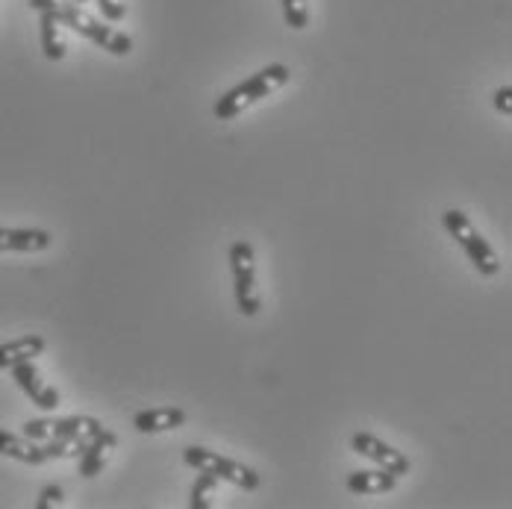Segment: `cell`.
<instances>
[{
  "label": "cell",
  "mask_w": 512,
  "mask_h": 509,
  "mask_svg": "<svg viewBox=\"0 0 512 509\" xmlns=\"http://www.w3.org/2000/svg\"><path fill=\"white\" fill-rule=\"evenodd\" d=\"M292 80V71H289V65H283V62H274V65H265L262 71H256L254 77H248L245 83H239L236 89H230V92H224L218 103H215V118L218 121H233L245 106H251V103L262 101V98H268V95H274L277 89H283L286 83Z\"/></svg>",
  "instance_id": "6da1fadb"
},
{
  "label": "cell",
  "mask_w": 512,
  "mask_h": 509,
  "mask_svg": "<svg viewBox=\"0 0 512 509\" xmlns=\"http://www.w3.org/2000/svg\"><path fill=\"white\" fill-rule=\"evenodd\" d=\"M48 12H53V18H56L59 27H71L77 36L95 42L98 48L109 51L112 56H127V53L133 51V39L127 33L103 24L101 18L89 15L83 6H59V9H48Z\"/></svg>",
  "instance_id": "7a4b0ae2"
},
{
  "label": "cell",
  "mask_w": 512,
  "mask_h": 509,
  "mask_svg": "<svg viewBox=\"0 0 512 509\" xmlns=\"http://www.w3.org/2000/svg\"><path fill=\"white\" fill-rule=\"evenodd\" d=\"M442 224H445V230L451 233V239H457V245L468 254L471 265H474L483 277H495V274L501 271V259H498V254H495L492 245L474 230V224L468 221V215H465L462 209H448V212L442 215Z\"/></svg>",
  "instance_id": "3957f363"
},
{
  "label": "cell",
  "mask_w": 512,
  "mask_h": 509,
  "mask_svg": "<svg viewBox=\"0 0 512 509\" xmlns=\"http://www.w3.org/2000/svg\"><path fill=\"white\" fill-rule=\"evenodd\" d=\"M183 462L189 468H195L198 474H212V477H218L224 483H233V486H239L245 492H256L259 489V474H256L251 465H242L236 459L221 457L215 451H206V448L192 445V448H186Z\"/></svg>",
  "instance_id": "277c9868"
},
{
  "label": "cell",
  "mask_w": 512,
  "mask_h": 509,
  "mask_svg": "<svg viewBox=\"0 0 512 509\" xmlns=\"http://www.w3.org/2000/svg\"><path fill=\"white\" fill-rule=\"evenodd\" d=\"M230 268H233V289H236V309L245 318H254L259 312V292H256V254L254 245L239 239L230 245Z\"/></svg>",
  "instance_id": "5b68a950"
},
{
  "label": "cell",
  "mask_w": 512,
  "mask_h": 509,
  "mask_svg": "<svg viewBox=\"0 0 512 509\" xmlns=\"http://www.w3.org/2000/svg\"><path fill=\"white\" fill-rule=\"evenodd\" d=\"M351 448H354V454L377 462L383 471H389V474H395V477L410 474V459L404 457L401 451H395L392 445H386L383 439H377L374 433H354Z\"/></svg>",
  "instance_id": "8992f818"
},
{
  "label": "cell",
  "mask_w": 512,
  "mask_h": 509,
  "mask_svg": "<svg viewBox=\"0 0 512 509\" xmlns=\"http://www.w3.org/2000/svg\"><path fill=\"white\" fill-rule=\"evenodd\" d=\"M9 371H12L15 386H18L36 407L45 409V412H53V409L59 407V401H62L59 392L42 380V374H39V368H36L33 359H30V362H18V365H12Z\"/></svg>",
  "instance_id": "52a82bcc"
},
{
  "label": "cell",
  "mask_w": 512,
  "mask_h": 509,
  "mask_svg": "<svg viewBox=\"0 0 512 509\" xmlns=\"http://www.w3.org/2000/svg\"><path fill=\"white\" fill-rule=\"evenodd\" d=\"M53 236L48 230H24V227H0V251H18V254H39L51 248Z\"/></svg>",
  "instance_id": "ba28073f"
},
{
  "label": "cell",
  "mask_w": 512,
  "mask_h": 509,
  "mask_svg": "<svg viewBox=\"0 0 512 509\" xmlns=\"http://www.w3.org/2000/svg\"><path fill=\"white\" fill-rule=\"evenodd\" d=\"M186 424V412L177 407H154L136 412L133 418V427L139 433H168V430H177Z\"/></svg>",
  "instance_id": "9c48e42d"
},
{
  "label": "cell",
  "mask_w": 512,
  "mask_h": 509,
  "mask_svg": "<svg viewBox=\"0 0 512 509\" xmlns=\"http://www.w3.org/2000/svg\"><path fill=\"white\" fill-rule=\"evenodd\" d=\"M48 348V342L42 336H21V339H12V342H3L0 345V371L18 365V362H30V359L42 357Z\"/></svg>",
  "instance_id": "30bf717a"
},
{
  "label": "cell",
  "mask_w": 512,
  "mask_h": 509,
  "mask_svg": "<svg viewBox=\"0 0 512 509\" xmlns=\"http://www.w3.org/2000/svg\"><path fill=\"white\" fill-rule=\"evenodd\" d=\"M398 486V477L377 468V471H354L348 477V492L351 495H362V498H371V495H386Z\"/></svg>",
  "instance_id": "8fae6325"
},
{
  "label": "cell",
  "mask_w": 512,
  "mask_h": 509,
  "mask_svg": "<svg viewBox=\"0 0 512 509\" xmlns=\"http://www.w3.org/2000/svg\"><path fill=\"white\" fill-rule=\"evenodd\" d=\"M0 457L18 459L24 465H42V462H48L39 442H30L27 436H15V433H6V430H0Z\"/></svg>",
  "instance_id": "7c38bea8"
},
{
  "label": "cell",
  "mask_w": 512,
  "mask_h": 509,
  "mask_svg": "<svg viewBox=\"0 0 512 509\" xmlns=\"http://www.w3.org/2000/svg\"><path fill=\"white\" fill-rule=\"evenodd\" d=\"M42 21H39V30H42V51L51 62H59L65 56V42L59 36V24L53 18V12H39Z\"/></svg>",
  "instance_id": "4fadbf2b"
},
{
  "label": "cell",
  "mask_w": 512,
  "mask_h": 509,
  "mask_svg": "<svg viewBox=\"0 0 512 509\" xmlns=\"http://www.w3.org/2000/svg\"><path fill=\"white\" fill-rule=\"evenodd\" d=\"M106 451H112L106 442H92L83 454H80V474L83 477H95V474H101L103 465H106Z\"/></svg>",
  "instance_id": "5bb4252c"
},
{
  "label": "cell",
  "mask_w": 512,
  "mask_h": 509,
  "mask_svg": "<svg viewBox=\"0 0 512 509\" xmlns=\"http://www.w3.org/2000/svg\"><path fill=\"white\" fill-rule=\"evenodd\" d=\"M80 430H83V415L56 418V421H51V436H48V439H62V442L74 445L77 436H80Z\"/></svg>",
  "instance_id": "9a60e30c"
},
{
  "label": "cell",
  "mask_w": 512,
  "mask_h": 509,
  "mask_svg": "<svg viewBox=\"0 0 512 509\" xmlns=\"http://www.w3.org/2000/svg\"><path fill=\"white\" fill-rule=\"evenodd\" d=\"M218 477H212V474H201L198 477V483L192 486V498H189V507L192 509H209L212 507V501H209V495L218 489Z\"/></svg>",
  "instance_id": "2e32d148"
},
{
  "label": "cell",
  "mask_w": 512,
  "mask_h": 509,
  "mask_svg": "<svg viewBox=\"0 0 512 509\" xmlns=\"http://www.w3.org/2000/svg\"><path fill=\"white\" fill-rule=\"evenodd\" d=\"M283 18L292 30H307L309 6L307 0H283Z\"/></svg>",
  "instance_id": "e0dca14e"
},
{
  "label": "cell",
  "mask_w": 512,
  "mask_h": 509,
  "mask_svg": "<svg viewBox=\"0 0 512 509\" xmlns=\"http://www.w3.org/2000/svg\"><path fill=\"white\" fill-rule=\"evenodd\" d=\"M21 436H27L30 442H48V436H51V421L48 418H33V421H24V433Z\"/></svg>",
  "instance_id": "ac0fdd59"
},
{
  "label": "cell",
  "mask_w": 512,
  "mask_h": 509,
  "mask_svg": "<svg viewBox=\"0 0 512 509\" xmlns=\"http://www.w3.org/2000/svg\"><path fill=\"white\" fill-rule=\"evenodd\" d=\"M98 9L103 12V21H112V24H121L127 18V3L121 0H95Z\"/></svg>",
  "instance_id": "d6986e66"
},
{
  "label": "cell",
  "mask_w": 512,
  "mask_h": 509,
  "mask_svg": "<svg viewBox=\"0 0 512 509\" xmlns=\"http://www.w3.org/2000/svg\"><path fill=\"white\" fill-rule=\"evenodd\" d=\"M62 498H65V492H62L59 486H45V489L39 492V501H36V509L59 507V504H62Z\"/></svg>",
  "instance_id": "ffe728a7"
},
{
  "label": "cell",
  "mask_w": 512,
  "mask_h": 509,
  "mask_svg": "<svg viewBox=\"0 0 512 509\" xmlns=\"http://www.w3.org/2000/svg\"><path fill=\"white\" fill-rule=\"evenodd\" d=\"M27 3L36 12H48V9H59V6H83L89 0H27Z\"/></svg>",
  "instance_id": "44dd1931"
},
{
  "label": "cell",
  "mask_w": 512,
  "mask_h": 509,
  "mask_svg": "<svg viewBox=\"0 0 512 509\" xmlns=\"http://www.w3.org/2000/svg\"><path fill=\"white\" fill-rule=\"evenodd\" d=\"M495 109L504 112L507 118H512V86H501L495 92Z\"/></svg>",
  "instance_id": "7402d4cb"
}]
</instances>
